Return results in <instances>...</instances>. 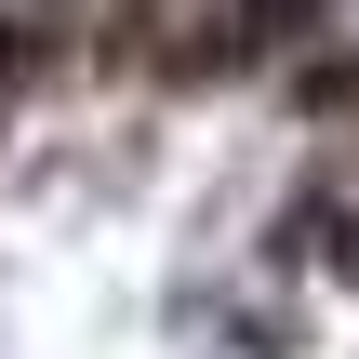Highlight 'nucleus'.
<instances>
[{
	"label": "nucleus",
	"instance_id": "nucleus-1",
	"mask_svg": "<svg viewBox=\"0 0 359 359\" xmlns=\"http://www.w3.org/2000/svg\"><path fill=\"white\" fill-rule=\"evenodd\" d=\"M133 27H147V40H133L147 80H213V67L253 53V13H240V0H147Z\"/></svg>",
	"mask_w": 359,
	"mask_h": 359
},
{
	"label": "nucleus",
	"instance_id": "nucleus-2",
	"mask_svg": "<svg viewBox=\"0 0 359 359\" xmlns=\"http://www.w3.org/2000/svg\"><path fill=\"white\" fill-rule=\"evenodd\" d=\"M253 13V40H293V27H320V0H240Z\"/></svg>",
	"mask_w": 359,
	"mask_h": 359
}]
</instances>
